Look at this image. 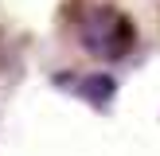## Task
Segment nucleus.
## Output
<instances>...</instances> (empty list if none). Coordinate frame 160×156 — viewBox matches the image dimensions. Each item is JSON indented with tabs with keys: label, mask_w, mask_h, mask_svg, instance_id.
I'll return each mask as SVG.
<instances>
[{
	"label": "nucleus",
	"mask_w": 160,
	"mask_h": 156,
	"mask_svg": "<svg viewBox=\"0 0 160 156\" xmlns=\"http://www.w3.org/2000/svg\"><path fill=\"white\" fill-rule=\"evenodd\" d=\"M78 43L86 47L90 55L106 62H121L125 55L137 47V27L133 20L113 4H90L78 23Z\"/></svg>",
	"instance_id": "f257e3e1"
},
{
	"label": "nucleus",
	"mask_w": 160,
	"mask_h": 156,
	"mask_svg": "<svg viewBox=\"0 0 160 156\" xmlns=\"http://www.w3.org/2000/svg\"><path fill=\"white\" fill-rule=\"evenodd\" d=\"M55 82H59L62 90L86 98L90 105H106V101L117 94V82H113L109 74H59Z\"/></svg>",
	"instance_id": "f03ea898"
}]
</instances>
